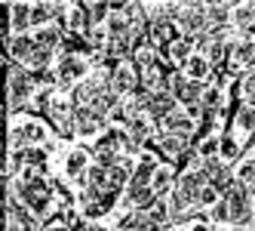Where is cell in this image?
Listing matches in <instances>:
<instances>
[{
	"label": "cell",
	"instance_id": "obj_6",
	"mask_svg": "<svg viewBox=\"0 0 255 231\" xmlns=\"http://www.w3.org/2000/svg\"><path fill=\"white\" fill-rule=\"evenodd\" d=\"M222 201L228 204V222L231 225H246L252 219V194L243 185H234Z\"/></svg>",
	"mask_w": 255,
	"mask_h": 231
},
{
	"label": "cell",
	"instance_id": "obj_26",
	"mask_svg": "<svg viewBox=\"0 0 255 231\" xmlns=\"http://www.w3.org/2000/svg\"><path fill=\"white\" fill-rule=\"evenodd\" d=\"M188 222H191V231H212L209 219H188Z\"/></svg>",
	"mask_w": 255,
	"mask_h": 231
},
{
	"label": "cell",
	"instance_id": "obj_23",
	"mask_svg": "<svg viewBox=\"0 0 255 231\" xmlns=\"http://www.w3.org/2000/svg\"><path fill=\"white\" fill-rule=\"evenodd\" d=\"M218 136H206V139H200V142H194V148H197V154H200V161H215L218 157Z\"/></svg>",
	"mask_w": 255,
	"mask_h": 231
},
{
	"label": "cell",
	"instance_id": "obj_17",
	"mask_svg": "<svg viewBox=\"0 0 255 231\" xmlns=\"http://www.w3.org/2000/svg\"><path fill=\"white\" fill-rule=\"evenodd\" d=\"M234 3H206V22L209 28H231Z\"/></svg>",
	"mask_w": 255,
	"mask_h": 231
},
{
	"label": "cell",
	"instance_id": "obj_19",
	"mask_svg": "<svg viewBox=\"0 0 255 231\" xmlns=\"http://www.w3.org/2000/svg\"><path fill=\"white\" fill-rule=\"evenodd\" d=\"M231 25L234 28H243V31H249L252 25H255V3H234V15H231Z\"/></svg>",
	"mask_w": 255,
	"mask_h": 231
},
{
	"label": "cell",
	"instance_id": "obj_21",
	"mask_svg": "<svg viewBox=\"0 0 255 231\" xmlns=\"http://www.w3.org/2000/svg\"><path fill=\"white\" fill-rule=\"evenodd\" d=\"M144 216H148L154 225L166 228V225H169V219H172V213H169V201H166V198H157L148 210H144Z\"/></svg>",
	"mask_w": 255,
	"mask_h": 231
},
{
	"label": "cell",
	"instance_id": "obj_13",
	"mask_svg": "<svg viewBox=\"0 0 255 231\" xmlns=\"http://www.w3.org/2000/svg\"><path fill=\"white\" fill-rule=\"evenodd\" d=\"M89 154L83 151V148H77V151H71L68 157H65V176L68 179H74L80 188L86 185V173H89Z\"/></svg>",
	"mask_w": 255,
	"mask_h": 231
},
{
	"label": "cell",
	"instance_id": "obj_9",
	"mask_svg": "<svg viewBox=\"0 0 255 231\" xmlns=\"http://www.w3.org/2000/svg\"><path fill=\"white\" fill-rule=\"evenodd\" d=\"M6 231H40V219H34L31 213L12 198L6 188Z\"/></svg>",
	"mask_w": 255,
	"mask_h": 231
},
{
	"label": "cell",
	"instance_id": "obj_20",
	"mask_svg": "<svg viewBox=\"0 0 255 231\" xmlns=\"http://www.w3.org/2000/svg\"><path fill=\"white\" fill-rule=\"evenodd\" d=\"M234 127L243 133V139H255V105H243L234 117Z\"/></svg>",
	"mask_w": 255,
	"mask_h": 231
},
{
	"label": "cell",
	"instance_id": "obj_7",
	"mask_svg": "<svg viewBox=\"0 0 255 231\" xmlns=\"http://www.w3.org/2000/svg\"><path fill=\"white\" fill-rule=\"evenodd\" d=\"M111 86H114V93L123 96V99H129L141 90V68L129 59V62H123L114 74H111Z\"/></svg>",
	"mask_w": 255,
	"mask_h": 231
},
{
	"label": "cell",
	"instance_id": "obj_27",
	"mask_svg": "<svg viewBox=\"0 0 255 231\" xmlns=\"http://www.w3.org/2000/svg\"><path fill=\"white\" fill-rule=\"evenodd\" d=\"M218 231H237V228H228V225H225V228H218Z\"/></svg>",
	"mask_w": 255,
	"mask_h": 231
},
{
	"label": "cell",
	"instance_id": "obj_8",
	"mask_svg": "<svg viewBox=\"0 0 255 231\" xmlns=\"http://www.w3.org/2000/svg\"><path fill=\"white\" fill-rule=\"evenodd\" d=\"M160 133H163V136L185 139V142H191V145H194V139H197V120H191L185 108H175L166 120L160 123Z\"/></svg>",
	"mask_w": 255,
	"mask_h": 231
},
{
	"label": "cell",
	"instance_id": "obj_1",
	"mask_svg": "<svg viewBox=\"0 0 255 231\" xmlns=\"http://www.w3.org/2000/svg\"><path fill=\"white\" fill-rule=\"evenodd\" d=\"M12 198L19 201L34 219H40V222L56 213V194H52L49 176H40L34 170H22L12 179Z\"/></svg>",
	"mask_w": 255,
	"mask_h": 231
},
{
	"label": "cell",
	"instance_id": "obj_2",
	"mask_svg": "<svg viewBox=\"0 0 255 231\" xmlns=\"http://www.w3.org/2000/svg\"><path fill=\"white\" fill-rule=\"evenodd\" d=\"M6 90H9V114L28 111V105L34 102V96H37V86H34L31 71L15 65V62L6 68Z\"/></svg>",
	"mask_w": 255,
	"mask_h": 231
},
{
	"label": "cell",
	"instance_id": "obj_3",
	"mask_svg": "<svg viewBox=\"0 0 255 231\" xmlns=\"http://www.w3.org/2000/svg\"><path fill=\"white\" fill-rule=\"evenodd\" d=\"M46 120H49V127L56 130L62 139L77 136V105H74V99H71V96H59V93H52V102H49Z\"/></svg>",
	"mask_w": 255,
	"mask_h": 231
},
{
	"label": "cell",
	"instance_id": "obj_18",
	"mask_svg": "<svg viewBox=\"0 0 255 231\" xmlns=\"http://www.w3.org/2000/svg\"><path fill=\"white\" fill-rule=\"evenodd\" d=\"M172 185H175V176H172V170L169 167H157V173H154V182H151V191L157 194V198H169V191H172Z\"/></svg>",
	"mask_w": 255,
	"mask_h": 231
},
{
	"label": "cell",
	"instance_id": "obj_15",
	"mask_svg": "<svg viewBox=\"0 0 255 231\" xmlns=\"http://www.w3.org/2000/svg\"><path fill=\"white\" fill-rule=\"evenodd\" d=\"M181 71H185V77L194 80V83H209V80L215 77V68L209 65V59L203 56V52H194V56L188 59V65L181 68Z\"/></svg>",
	"mask_w": 255,
	"mask_h": 231
},
{
	"label": "cell",
	"instance_id": "obj_28",
	"mask_svg": "<svg viewBox=\"0 0 255 231\" xmlns=\"http://www.w3.org/2000/svg\"><path fill=\"white\" fill-rule=\"evenodd\" d=\"M252 157H255V154H252Z\"/></svg>",
	"mask_w": 255,
	"mask_h": 231
},
{
	"label": "cell",
	"instance_id": "obj_24",
	"mask_svg": "<svg viewBox=\"0 0 255 231\" xmlns=\"http://www.w3.org/2000/svg\"><path fill=\"white\" fill-rule=\"evenodd\" d=\"M203 108H209V111H222V108H225V90H222V86H215V83L206 86V93H203Z\"/></svg>",
	"mask_w": 255,
	"mask_h": 231
},
{
	"label": "cell",
	"instance_id": "obj_4",
	"mask_svg": "<svg viewBox=\"0 0 255 231\" xmlns=\"http://www.w3.org/2000/svg\"><path fill=\"white\" fill-rule=\"evenodd\" d=\"M9 145H12V151H25V148H34V145H49L46 123L37 120V117H28L25 123L9 130Z\"/></svg>",
	"mask_w": 255,
	"mask_h": 231
},
{
	"label": "cell",
	"instance_id": "obj_22",
	"mask_svg": "<svg viewBox=\"0 0 255 231\" xmlns=\"http://www.w3.org/2000/svg\"><path fill=\"white\" fill-rule=\"evenodd\" d=\"M240 157V142H237V136H222V142H218V161L222 164H231Z\"/></svg>",
	"mask_w": 255,
	"mask_h": 231
},
{
	"label": "cell",
	"instance_id": "obj_16",
	"mask_svg": "<svg viewBox=\"0 0 255 231\" xmlns=\"http://www.w3.org/2000/svg\"><path fill=\"white\" fill-rule=\"evenodd\" d=\"M9 15H12V37H15V34H31V31H34L31 3H25V0H15V3H9Z\"/></svg>",
	"mask_w": 255,
	"mask_h": 231
},
{
	"label": "cell",
	"instance_id": "obj_11",
	"mask_svg": "<svg viewBox=\"0 0 255 231\" xmlns=\"http://www.w3.org/2000/svg\"><path fill=\"white\" fill-rule=\"evenodd\" d=\"M175 108H181V105L172 99V93H148V96H144V114H148L157 127H160V123L166 120Z\"/></svg>",
	"mask_w": 255,
	"mask_h": 231
},
{
	"label": "cell",
	"instance_id": "obj_10",
	"mask_svg": "<svg viewBox=\"0 0 255 231\" xmlns=\"http://www.w3.org/2000/svg\"><path fill=\"white\" fill-rule=\"evenodd\" d=\"M231 74H240V71H252L255 68V40L243 37V40H234L231 43V56L225 65Z\"/></svg>",
	"mask_w": 255,
	"mask_h": 231
},
{
	"label": "cell",
	"instance_id": "obj_14",
	"mask_svg": "<svg viewBox=\"0 0 255 231\" xmlns=\"http://www.w3.org/2000/svg\"><path fill=\"white\" fill-rule=\"evenodd\" d=\"M154 148H157V154H160V161H169V164H175L181 154H185L188 148H191V142H185V139H175V136H157V142H154Z\"/></svg>",
	"mask_w": 255,
	"mask_h": 231
},
{
	"label": "cell",
	"instance_id": "obj_5",
	"mask_svg": "<svg viewBox=\"0 0 255 231\" xmlns=\"http://www.w3.org/2000/svg\"><path fill=\"white\" fill-rule=\"evenodd\" d=\"M56 71V86L65 90V86H77L89 77V59H80V56H62L59 52V62L52 65Z\"/></svg>",
	"mask_w": 255,
	"mask_h": 231
},
{
	"label": "cell",
	"instance_id": "obj_25",
	"mask_svg": "<svg viewBox=\"0 0 255 231\" xmlns=\"http://www.w3.org/2000/svg\"><path fill=\"white\" fill-rule=\"evenodd\" d=\"M209 219H218V222H228V204L218 201L212 210H209Z\"/></svg>",
	"mask_w": 255,
	"mask_h": 231
},
{
	"label": "cell",
	"instance_id": "obj_12",
	"mask_svg": "<svg viewBox=\"0 0 255 231\" xmlns=\"http://www.w3.org/2000/svg\"><path fill=\"white\" fill-rule=\"evenodd\" d=\"M108 127H111V117L99 114L96 108H77V136L89 139V136H102Z\"/></svg>",
	"mask_w": 255,
	"mask_h": 231
}]
</instances>
